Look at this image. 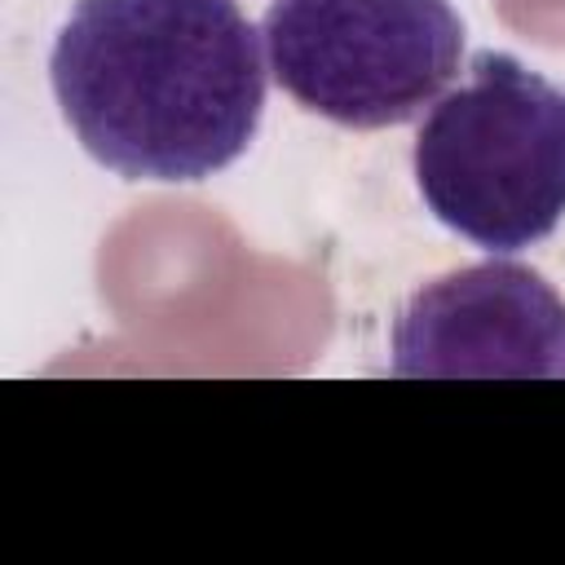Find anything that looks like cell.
<instances>
[{"instance_id":"1","label":"cell","mask_w":565,"mask_h":565,"mask_svg":"<svg viewBox=\"0 0 565 565\" xmlns=\"http://www.w3.org/2000/svg\"><path fill=\"white\" fill-rule=\"evenodd\" d=\"M49 84L75 141L115 177L203 181L260 128V31L234 0H79Z\"/></svg>"},{"instance_id":"2","label":"cell","mask_w":565,"mask_h":565,"mask_svg":"<svg viewBox=\"0 0 565 565\" xmlns=\"http://www.w3.org/2000/svg\"><path fill=\"white\" fill-rule=\"evenodd\" d=\"M424 207L472 247L512 256L565 221V88L481 49L441 93L411 150Z\"/></svg>"},{"instance_id":"3","label":"cell","mask_w":565,"mask_h":565,"mask_svg":"<svg viewBox=\"0 0 565 565\" xmlns=\"http://www.w3.org/2000/svg\"><path fill=\"white\" fill-rule=\"evenodd\" d=\"M260 40L296 106L340 128H393L459 75L463 18L450 0H274Z\"/></svg>"},{"instance_id":"4","label":"cell","mask_w":565,"mask_h":565,"mask_svg":"<svg viewBox=\"0 0 565 565\" xmlns=\"http://www.w3.org/2000/svg\"><path fill=\"white\" fill-rule=\"evenodd\" d=\"M565 371V300L530 265L481 260L424 282L393 322L402 380H547Z\"/></svg>"},{"instance_id":"5","label":"cell","mask_w":565,"mask_h":565,"mask_svg":"<svg viewBox=\"0 0 565 565\" xmlns=\"http://www.w3.org/2000/svg\"><path fill=\"white\" fill-rule=\"evenodd\" d=\"M561 375H565V371H561Z\"/></svg>"}]
</instances>
